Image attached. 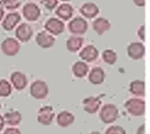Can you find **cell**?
<instances>
[{"label": "cell", "instance_id": "6da1fadb", "mask_svg": "<svg viewBox=\"0 0 150 134\" xmlns=\"http://www.w3.org/2000/svg\"><path fill=\"white\" fill-rule=\"evenodd\" d=\"M124 107L132 116H142L145 113V101L141 99L132 98L126 101Z\"/></svg>", "mask_w": 150, "mask_h": 134}, {"label": "cell", "instance_id": "7a4b0ae2", "mask_svg": "<svg viewBox=\"0 0 150 134\" xmlns=\"http://www.w3.org/2000/svg\"><path fill=\"white\" fill-rule=\"evenodd\" d=\"M118 109L112 103H107L102 106L100 112V119L104 124H112L118 118Z\"/></svg>", "mask_w": 150, "mask_h": 134}, {"label": "cell", "instance_id": "3957f363", "mask_svg": "<svg viewBox=\"0 0 150 134\" xmlns=\"http://www.w3.org/2000/svg\"><path fill=\"white\" fill-rule=\"evenodd\" d=\"M49 94V87L42 80H36L30 85V95L36 99H44Z\"/></svg>", "mask_w": 150, "mask_h": 134}, {"label": "cell", "instance_id": "277c9868", "mask_svg": "<svg viewBox=\"0 0 150 134\" xmlns=\"http://www.w3.org/2000/svg\"><path fill=\"white\" fill-rule=\"evenodd\" d=\"M69 31L74 36H81L83 35L88 29L87 22L83 17L77 16L69 23L68 25Z\"/></svg>", "mask_w": 150, "mask_h": 134}, {"label": "cell", "instance_id": "5b68a950", "mask_svg": "<svg viewBox=\"0 0 150 134\" xmlns=\"http://www.w3.org/2000/svg\"><path fill=\"white\" fill-rule=\"evenodd\" d=\"M0 48H1L2 53L7 56H15L20 52L21 45L16 39L7 38L2 41Z\"/></svg>", "mask_w": 150, "mask_h": 134}, {"label": "cell", "instance_id": "8992f818", "mask_svg": "<svg viewBox=\"0 0 150 134\" xmlns=\"http://www.w3.org/2000/svg\"><path fill=\"white\" fill-rule=\"evenodd\" d=\"M44 28L45 31L54 37L62 34L65 31V24L58 18L52 17L46 21L44 24Z\"/></svg>", "mask_w": 150, "mask_h": 134}, {"label": "cell", "instance_id": "52a82bcc", "mask_svg": "<svg viewBox=\"0 0 150 134\" xmlns=\"http://www.w3.org/2000/svg\"><path fill=\"white\" fill-rule=\"evenodd\" d=\"M41 11L37 4L28 2L23 7V16L28 22H35L40 17Z\"/></svg>", "mask_w": 150, "mask_h": 134}, {"label": "cell", "instance_id": "ba28073f", "mask_svg": "<svg viewBox=\"0 0 150 134\" xmlns=\"http://www.w3.org/2000/svg\"><path fill=\"white\" fill-rule=\"evenodd\" d=\"M54 118V109L50 105H46L41 107L39 112H38V117L37 120L40 124L43 126H50L53 123V120Z\"/></svg>", "mask_w": 150, "mask_h": 134}, {"label": "cell", "instance_id": "9c48e42d", "mask_svg": "<svg viewBox=\"0 0 150 134\" xmlns=\"http://www.w3.org/2000/svg\"><path fill=\"white\" fill-rule=\"evenodd\" d=\"M127 54L132 60H140L144 56L145 47L142 42L132 41L128 45Z\"/></svg>", "mask_w": 150, "mask_h": 134}, {"label": "cell", "instance_id": "30bf717a", "mask_svg": "<svg viewBox=\"0 0 150 134\" xmlns=\"http://www.w3.org/2000/svg\"><path fill=\"white\" fill-rule=\"evenodd\" d=\"M33 34H34L33 28L27 23H22L17 26L15 30V37L17 38V40L21 42H28L33 37Z\"/></svg>", "mask_w": 150, "mask_h": 134}, {"label": "cell", "instance_id": "8fae6325", "mask_svg": "<svg viewBox=\"0 0 150 134\" xmlns=\"http://www.w3.org/2000/svg\"><path fill=\"white\" fill-rule=\"evenodd\" d=\"M36 43L42 49L52 48L55 43V38L47 31H40L35 38Z\"/></svg>", "mask_w": 150, "mask_h": 134}, {"label": "cell", "instance_id": "7c38bea8", "mask_svg": "<svg viewBox=\"0 0 150 134\" xmlns=\"http://www.w3.org/2000/svg\"><path fill=\"white\" fill-rule=\"evenodd\" d=\"M79 56L83 61L88 63L94 62L98 57V50L92 44H88L80 51Z\"/></svg>", "mask_w": 150, "mask_h": 134}, {"label": "cell", "instance_id": "4fadbf2b", "mask_svg": "<svg viewBox=\"0 0 150 134\" xmlns=\"http://www.w3.org/2000/svg\"><path fill=\"white\" fill-rule=\"evenodd\" d=\"M21 15L18 12H9L5 16L2 21V28L6 31H11L15 28V26L21 22Z\"/></svg>", "mask_w": 150, "mask_h": 134}, {"label": "cell", "instance_id": "5bb4252c", "mask_svg": "<svg viewBox=\"0 0 150 134\" xmlns=\"http://www.w3.org/2000/svg\"><path fill=\"white\" fill-rule=\"evenodd\" d=\"M11 83L16 90L21 91L27 86L28 80L25 73L21 71H14L11 75Z\"/></svg>", "mask_w": 150, "mask_h": 134}, {"label": "cell", "instance_id": "9a60e30c", "mask_svg": "<svg viewBox=\"0 0 150 134\" xmlns=\"http://www.w3.org/2000/svg\"><path fill=\"white\" fill-rule=\"evenodd\" d=\"M92 28L96 34L98 36H102L111 29V23L104 17H98L92 23Z\"/></svg>", "mask_w": 150, "mask_h": 134}, {"label": "cell", "instance_id": "2e32d148", "mask_svg": "<svg viewBox=\"0 0 150 134\" xmlns=\"http://www.w3.org/2000/svg\"><path fill=\"white\" fill-rule=\"evenodd\" d=\"M83 110L87 114H96L101 105V100L98 97H88L83 100Z\"/></svg>", "mask_w": 150, "mask_h": 134}, {"label": "cell", "instance_id": "e0dca14e", "mask_svg": "<svg viewBox=\"0 0 150 134\" xmlns=\"http://www.w3.org/2000/svg\"><path fill=\"white\" fill-rule=\"evenodd\" d=\"M88 81L94 85H101L105 80V71L100 67H94L88 72Z\"/></svg>", "mask_w": 150, "mask_h": 134}, {"label": "cell", "instance_id": "ac0fdd59", "mask_svg": "<svg viewBox=\"0 0 150 134\" xmlns=\"http://www.w3.org/2000/svg\"><path fill=\"white\" fill-rule=\"evenodd\" d=\"M80 13L87 19H93L100 13V8L95 3L86 2L83 3L80 8Z\"/></svg>", "mask_w": 150, "mask_h": 134}, {"label": "cell", "instance_id": "d6986e66", "mask_svg": "<svg viewBox=\"0 0 150 134\" xmlns=\"http://www.w3.org/2000/svg\"><path fill=\"white\" fill-rule=\"evenodd\" d=\"M74 8L69 3H63L60 6L56 7L55 14L58 16V19L63 21H69L73 16Z\"/></svg>", "mask_w": 150, "mask_h": 134}, {"label": "cell", "instance_id": "ffe728a7", "mask_svg": "<svg viewBox=\"0 0 150 134\" xmlns=\"http://www.w3.org/2000/svg\"><path fill=\"white\" fill-rule=\"evenodd\" d=\"M83 39L80 36H71L66 41V48L69 53H77L82 49Z\"/></svg>", "mask_w": 150, "mask_h": 134}, {"label": "cell", "instance_id": "44dd1931", "mask_svg": "<svg viewBox=\"0 0 150 134\" xmlns=\"http://www.w3.org/2000/svg\"><path fill=\"white\" fill-rule=\"evenodd\" d=\"M75 121V116L73 114L68 111H62L56 116V123L61 128H68L72 125Z\"/></svg>", "mask_w": 150, "mask_h": 134}, {"label": "cell", "instance_id": "7402d4cb", "mask_svg": "<svg viewBox=\"0 0 150 134\" xmlns=\"http://www.w3.org/2000/svg\"><path fill=\"white\" fill-rule=\"evenodd\" d=\"M71 71L75 77L84 78L89 72V67L84 61H77L72 65Z\"/></svg>", "mask_w": 150, "mask_h": 134}, {"label": "cell", "instance_id": "603a6c76", "mask_svg": "<svg viewBox=\"0 0 150 134\" xmlns=\"http://www.w3.org/2000/svg\"><path fill=\"white\" fill-rule=\"evenodd\" d=\"M5 124L8 126H18L22 121V114L18 111H11L3 115Z\"/></svg>", "mask_w": 150, "mask_h": 134}, {"label": "cell", "instance_id": "cb8c5ba5", "mask_svg": "<svg viewBox=\"0 0 150 134\" xmlns=\"http://www.w3.org/2000/svg\"><path fill=\"white\" fill-rule=\"evenodd\" d=\"M129 92L136 97L145 96V85L142 80H134L129 84Z\"/></svg>", "mask_w": 150, "mask_h": 134}, {"label": "cell", "instance_id": "d4e9b609", "mask_svg": "<svg viewBox=\"0 0 150 134\" xmlns=\"http://www.w3.org/2000/svg\"><path fill=\"white\" fill-rule=\"evenodd\" d=\"M12 92V86L8 80L0 79V98H7L11 96Z\"/></svg>", "mask_w": 150, "mask_h": 134}, {"label": "cell", "instance_id": "484cf974", "mask_svg": "<svg viewBox=\"0 0 150 134\" xmlns=\"http://www.w3.org/2000/svg\"><path fill=\"white\" fill-rule=\"evenodd\" d=\"M102 60L103 62L108 65H114L117 60V54L114 50H104L102 53Z\"/></svg>", "mask_w": 150, "mask_h": 134}, {"label": "cell", "instance_id": "4316f807", "mask_svg": "<svg viewBox=\"0 0 150 134\" xmlns=\"http://www.w3.org/2000/svg\"><path fill=\"white\" fill-rule=\"evenodd\" d=\"M3 6L8 11L16 10L22 5L23 0H1Z\"/></svg>", "mask_w": 150, "mask_h": 134}, {"label": "cell", "instance_id": "83f0119b", "mask_svg": "<svg viewBox=\"0 0 150 134\" xmlns=\"http://www.w3.org/2000/svg\"><path fill=\"white\" fill-rule=\"evenodd\" d=\"M105 134H127V132L120 126H111L106 129Z\"/></svg>", "mask_w": 150, "mask_h": 134}, {"label": "cell", "instance_id": "f1b7e54d", "mask_svg": "<svg viewBox=\"0 0 150 134\" xmlns=\"http://www.w3.org/2000/svg\"><path fill=\"white\" fill-rule=\"evenodd\" d=\"M41 4L48 11H53L58 6V0H41Z\"/></svg>", "mask_w": 150, "mask_h": 134}, {"label": "cell", "instance_id": "f546056e", "mask_svg": "<svg viewBox=\"0 0 150 134\" xmlns=\"http://www.w3.org/2000/svg\"><path fill=\"white\" fill-rule=\"evenodd\" d=\"M137 36L143 42H144L145 41V25H141L139 26V28L137 30Z\"/></svg>", "mask_w": 150, "mask_h": 134}, {"label": "cell", "instance_id": "4dcf8cb0", "mask_svg": "<svg viewBox=\"0 0 150 134\" xmlns=\"http://www.w3.org/2000/svg\"><path fill=\"white\" fill-rule=\"evenodd\" d=\"M4 134H22V132L17 128H8L5 129Z\"/></svg>", "mask_w": 150, "mask_h": 134}, {"label": "cell", "instance_id": "1f68e13d", "mask_svg": "<svg viewBox=\"0 0 150 134\" xmlns=\"http://www.w3.org/2000/svg\"><path fill=\"white\" fill-rule=\"evenodd\" d=\"M133 3L137 7H140V8L145 6V0H133Z\"/></svg>", "mask_w": 150, "mask_h": 134}, {"label": "cell", "instance_id": "d6a6232c", "mask_svg": "<svg viewBox=\"0 0 150 134\" xmlns=\"http://www.w3.org/2000/svg\"><path fill=\"white\" fill-rule=\"evenodd\" d=\"M136 134H145V125L143 124L138 128L137 131H136Z\"/></svg>", "mask_w": 150, "mask_h": 134}, {"label": "cell", "instance_id": "836d02e7", "mask_svg": "<svg viewBox=\"0 0 150 134\" xmlns=\"http://www.w3.org/2000/svg\"><path fill=\"white\" fill-rule=\"evenodd\" d=\"M5 126V121H4V118L2 115H0V131L2 130L3 128Z\"/></svg>", "mask_w": 150, "mask_h": 134}, {"label": "cell", "instance_id": "e575fe53", "mask_svg": "<svg viewBox=\"0 0 150 134\" xmlns=\"http://www.w3.org/2000/svg\"><path fill=\"white\" fill-rule=\"evenodd\" d=\"M4 15H5V11H4V10H3L2 8H0V22L2 21Z\"/></svg>", "mask_w": 150, "mask_h": 134}, {"label": "cell", "instance_id": "d590c367", "mask_svg": "<svg viewBox=\"0 0 150 134\" xmlns=\"http://www.w3.org/2000/svg\"><path fill=\"white\" fill-rule=\"evenodd\" d=\"M90 134H101L100 132H98V131H92Z\"/></svg>", "mask_w": 150, "mask_h": 134}, {"label": "cell", "instance_id": "8d00e7d4", "mask_svg": "<svg viewBox=\"0 0 150 134\" xmlns=\"http://www.w3.org/2000/svg\"><path fill=\"white\" fill-rule=\"evenodd\" d=\"M60 1H63V2H69L70 0H60Z\"/></svg>", "mask_w": 150, "mask_h": 134}, {"label": "cell", "instance_id": "74e56055", "mask_svg": "<svg viewBox=\"0 0 150 134\" xmlns=\"http://www.w3.org/2000/svg\"><path fill=\"white\" fill-rule=\"evenodd\" d=\"M0 109H1V103H0Z\"/></svg>", "mask_w": 150, "mask_h": 134}]
</instances>
